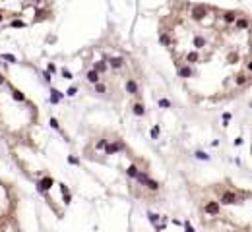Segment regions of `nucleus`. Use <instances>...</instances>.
<instances>
[{
    "label": "nucleus",
    "mask_w": 252,
    "mask_h": 232,
    "mask_svg": "<svg viewBox=\"0 0 252 232\" xmlns=\"http://www.w3.org/2000/svg\"><path fill=\"white\" fill-rule=\"evenodd\" d=\"M87 79L91 81V83H99V79H101V77H99V74H97L95 70H91V72L87 74Z\"/></svg>",
    "instance_id": "obj_5"
},
{
    "label": "nucleus",
    "mask_w": 252,
    "mask_h": 232,
    "mask_svg": "<svg viewBox=\"0 0 252 232\" xmlns=\"http://www.w3.org/2000/svg\"><path fill=\"white\" fill-rule=\"evenodd\" d=\"M95 91H97V93H105L107 89H105V85H103V83H95Z\"/></svg>",
    "instance_id": "obj_10"
},
{
    "label": "nucleus",
    "mask_w": 252,
    "mask_h": 232,
    "mask_svg": "<svg viewBox=\"0 0 252 232\" xmlns=\"http://www.w3.org/2000/svg\"><path fill=\"white\" fill-rule=\"evenodd\" d=\"M35 2H41V0H35Z\"/></svg>",
    "instance_id": "obj_16"
},
{
    "label": "nucleus",
    "mask_w": 252,
    "mask_h": 232,
    "mask_svg": "<svg viewBox=\"0 0 252 232\" xmlns=\"http://www.w3.org/2000/svg\"><path fill=\"white\" fill-rule=\"evenodd\" d=\"M51 186H52V180H49V178H47V180H43V182H41V190H49Z\"/></svg>",
    "instance_id": "obj_9"
},
{
    "label": "nucleus",
    "mask_w": 252,
    "mask_h": 232,
    "mask_svg": "<svg viewBox=\"0 0 252 232\" xmlns=\"http://www.w3.org/2000/svg\"><path fill=\"white\" fill-rule=\"evenodd\" d=\"M144 112H146V108H144V105H142V103H136V105H134V114L142 116Z\"/></svg>",
    "instance_id": "obj_7"
},
{
    "label": "nucleus",
    "mask_w": 252,
    "mask_h": 232,
    "mask_svg": "<svg viewBox=\"0 0 252 232\" xmlns=\"http://www.w3.org/2000/svg\"><path fill=\"white\" fill-rule=\"evenodd\" d=\"M120 147H122V143H117V145H107V153H109V155H111V153H117Z\"/></svg>",
    "instance_id": "obj_8"
},
{
    "label": "nucleus",
    "mask_w": 252,
    "mask_h": 232,
    "mask_svg": "<svg viewBox=\"0 0 252 232\" xmlns=\"http://www.w3.org/2000/svg\"><path fill=\"white\" fill-rule=\"evenodd\" d=\"M109 66L113 68V70H120V68L124 66V58H120V56H113V58H109Z\"/></svg>",
    "instance_id": "obj_2"
},
{
    "label": "nucleus",
    "mask_w": 252,
    "mask_h": 232,
    "mask_svg": "<svg viewBox=\"0 0 252 232\" xmlns=\"http://www.w3.org/2000/svg\"><path fill=\"white\" fill-rule=\"evenodd\" d=\"M12 25H14V27H23V21H14Z\"/></svg>",
    "instance_id": "obj_13"
},
{
    "label": "nucleus",
    "mask_w": 252,
    "mask_h": 232,
    "mask_svg": "<svg viewBox=\"0 0 252 232\" xmlns=\"http://www.w3.org/2000/svg\"><path fill=\"white\" fill-rule=\"evenodd\" d=\"M126 91L130 95H138V85H136L134 79H126Z\"/></svg>",
    "instance_id": "obj_3"
},
{
    "label": "nucleus",
    "mask_w": 252,
    "mask_h": 232,
    "mask_svg": "<svg viewBox=\"0 0 252 232\" xmlns=\"http://www.w3.org/2000/svg\"><path fill=\"white\" fill-rule=\"evenodd\" d=\"M223 19H225L227 23H235V21H237V14H235V12H225Z\"/></svg>",
    "instance_id": "obj_4"
},
{
    "label": "nucleus",
    "mask_w": 252,
    "mask_h": 232,
    "mask_svg": "<svg viewBox=\"0 0 252 232\" xmlns=\"http://www.w3.org/2000/svg\"><path fill=\"white\" fill-rule=\"evenodd\" d=\"M190 16H192L194 19H204L206 16H208V6H194L192 10H190Z\"/></svg>",
    "instance_id": "obj_1"
},
{
    "label": "nucleus",
    "mask_w": 252,
    "mask_h": 232,
    "mask_svg": "<svg viewBox=\"0 0 252 232\" xmlns=\"http://www.w3.org/2000/svg\"><path fill=\"white\" fill-rule=\"evenodd\" d=\"M93 70L97 72V74H103V72L107 70V64L105 62H95V66H93Z\"/></svg>",
    "instance_id": "obj_6"
},
{
    "label": "nucleus",
    "mask_w": 252,
    "mask_h": 232,
    "mask_svg": "<svg viewBox=\"0 0 252 232\" xmlns=\"http://www.w3.org/2000/svg\"><path fill=\"white\" fill-rule=\"evenodd\" d=\"M0 21H2V14H0Z\"/></svg>",
    "instance_id": "obj_15"
},
{
    "label": "nucleus",
    "mask_w": 252,
    "mask_h": 232,
    "mask_svg": "<svg viewBox=\"0 0 252 232\" xmlns=\"http://www.w3.org/2000/svg\"><path fill=\"white\" fill-rule=\"evenodd\" d=\"M151 136L157 137V136H159V128H153V130H151Z\"/></svg>",
    "instance_id": "obj_12"
},
{
    "label": "nucleus",
    "mask_w": 252,
    "mask_h": 232,
    "mask_svg": "<svg viewBox=\"0 0 252 232\" xmlns=\"http://www.w3.org/2000/svg\"><path fill=\"white\" fill-rule=\"evenodd\" d=\"M62 74H64V77H66V79H70V77H72V74H70V72H66V70L62 72Z\"/></svg>",
    "instance_id": "obj_14"
},
{
    "label": "nucleus",
    "mask_w": 252,
    "mask_h": 232,
    "mask_svg": "<svg viewBox=\"0 0 252 232\" xmlns=\"http://www.w3.org/2000/svg\"><path fill=\"white\" fill-rule=\"evenodd\" d=\"M128 174H130V176H136V174H138V168H136V166H130V168H128Z\"/></svg>",
    "instance_id": "obj_11"
}]
</instances>
